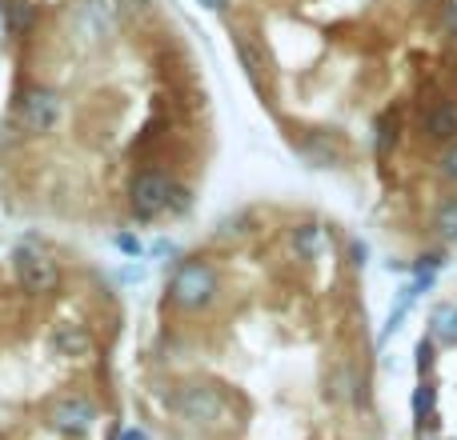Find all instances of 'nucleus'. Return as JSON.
I'll return each mask as SVG.
<instances>
[{
  "label": "nucleus",
  "instance_id": "21",
  "mask_svg": "<svg viewBox=\"0 0 457 440\" xmlns=\"http://www.w3.org/2000/svg\"><path fill=\"white\" fill-rule=\"evenodd\" d=\"M112 244H117L125 257H141V240H137L133 232H117V236H112Z\"/></svg>",
  "mask_w": 457,
  "mask_h": 440
},
{
  "label": "nucleus",
  "instance_id": "17",
  "mask_svg": "<svg viewBox=\"0 0 457 440\" xmlns=\"http://www.w3.org/2000/svg\"><path fill=\"white\" fill-rule=\"evenodd\" d=\"M4 20L16 37H24V32H32V24H37V4H29V0H8Z\"/></svg>",
  "mask_w": 457,
  "mask_h": 440
},
{
  "label": "nucleus",
  "instance_id": "26",
  "mask_svg": "<svg viewBox=\"0 0 457 440\" xmlns=\"http://www.w3.org/2000/svg\"><path fill=\"white\" fill-rule=\"evenodd\" d=\"M120 4H125V12H141L145 0H120Z\"/></svg>",
  "mask_w": 457,
  "mask_h": 440
},
{
  "label": "nucleus",
  "instance_id": "9",
  "mask_svg": "<svg viewBox=\"0 0 457 440\" xmlns=\"http://www.w3.org/2000/svg\"><path fill=\"white\" fill-rule=\"evenodd\" d=\"M421 136L434 144H450L457 141V101H434L421 112Z\"/></svg>",
  "mask_w": 457,
  "mask_h": 440
},
{
  "label": "nucleus",
  "instance_id": "7",
  "mask_svg": "<svg viewBox=\"0 0 457 440\" xmlns=\"http://www.w3.org/2000/svg\"><path fill=\"white\" fill-rule=\"evenodd\" d=\"M237 56H241V69H245V77H249V85L257 88V93H269L273 64H269L265 45H261L253 32H241V37H237Z\"/></svg>",
  "mask_w": 457,
  "mask_h": 440
},
{
  "label": "nucleus",
  "instance_id": "1",
  "mask_svg": "<svg viewBox=\"0 0 457 440\" xmlns=\"http://www.w3.org/2000/svg\"><path fill=\"white\" fill-rule=\"evenodd\" d=\"M217 300V273L209 260H181L169 276V305L181 313H205Z\"/></svg>",
  "mask_w": 457,
  "mask_h": 440
},
{
  "label": "nucleus",
  "instance_id": "5",
  "mask_svg": "<svg viewBox=\"0 0 457 440\" xmlns=\"http://www.w3.org/2000/svg\"><path fill=\"white\" fill-rule=\"evenodd\" d=\"M169 409H173L181 420H189V425L209 428L225 417V396L209 385H181V388H173V396H169Z\"/></svg>",
  "mask_w": 457,
  "mask_h": 440
},
{
  "label": "nucleus",
  "instance_id": "23",
  "mask_svg": "<svg viewBox=\"0 0 457 440\" xmlns=\"http://www.w3.org/2000/svg\"><path fill=\"white\" fill-rule=\"evenodd\" d=\"M117 440H149V436H145L141 428H120V433H117Z\"/></svg>",
  "mask_w": 457,
  "mask_h": 440
},
{
  "label": "nucleus",
  "instance_id": "4",
  "mask_svg": "<svg viewBox=\"0 0 457 440\" xmlns=\"http://www.w3.org/2000/svg\"><path fill=\"white\" fill-rule=\"evenodd\" d=\"M12 273H16V281H21V289L29 292V297H48V292L61 284V268H56V260L48 257L45 249H37V244H21V249L12 252Z\"/></svg>",
  "mask_w": 457,
  "mask_h": 440
},
{
  "label": "nucleus",
  "instance_id": "2",
  "mask_svg": "<svg viewBox=\"0 0 457 440\" xmlns=\"http://www.w3.org/2000/svg\"><path fill=\"white\" fill-rule=\"evenodd\" d=\"M12 120L24 128L29 136H48L56 125L64 120V101L56 88H45V85H32L16 96L12 104Z\"/></svg>",
  "mask_w": 457,
  "mask_h": 440
},
{
  "label": "nucleus",
  "instance_id": "8",
  "mask_svg": "<svg viewBox=\"0 0 457 440\" xmlns=\"http://www.w3.org/2000/svg\"><path fill=\"white\" fill-rule=\"evenodd\" d=\"M297 152H301V157H305L313 168H337L341 157H345L341 141H337L333 133H325V128H309V133H301Z\"/></svg>",
  "mask_w": 457,
  "mask_h": 440
},
{
  "label": "nucleus",
  "instance_id": "19",
  "mask_svg": "<svg viewBox=\"0 0 457 440\" xmlns=\"http://www.w3.org/2000/svg\"><path fill=\"white\" fill-rule=\"evenodd\" d=\"M434 168H437V176H442L445 184H457V141L442 144V152H437Z\"/></svg>",
  "mask_w": 457,
  "mask_h": 440
},
{
  "label": "nucleus",
  "instance_id": "16",
  "mask_svg": "<svg viewBox=\"0 0 457 440\" xmlns=\"http://www.w3.org/2000/svg\"><path fill=\"white\" fill-rule=\"evenodd\" d=\"M434 409H437V385L421 377V385L413 388V420H418V428L434 425Z\"/></svg>",
  "mask_w": 457,
  "mask_h": 440
},
{
  "label": "nucleus",
  "instance_id": "22",
  "mask_svg": "<svg viewBox=\"0 0 457 440\" xmlns=\"http://www.w3.org/2000/svg\"><path fill=\"white\" fill-rule=\"evenodd\" d=\"M149 252H153V260H165V257H173V252H177V244L165 240V236H157V240L149 244Z\"/></svg>",
  "mask_w": 457,
  "mask_h": 440
},
{
  "label": "nucleus",
  "instance_id": "18",
  "mask_svg": "<svg viewBox=\"0 0 457 440\" xmlns=\"http://www.w3.org/2000/svg\"><path fill=\"white\" fill-rule=\"evenodd\" d=\"M434 232L442 236V240L457 244V197H445L442 205H437V213H434Z\"/></svg>",
  "mask_w": 457,
  "mask_h": 440
},
{
  "label": "nucleus",
  "instance_id": "14",
  "mask_svg": "<svg viewBox=\"0 0 457 440\" xmlns=\"http://www.w3.org/2000/svg\"><path fill=\"white\" fill-rule=\"evenodd\" d=\"M397 141H402V120H397V112H381L378 117V128H373V152H378L381 160L389 157V152L397 149Z\"/></svg>",
  "mask_w": 457,
  "mask_h": 440
},
{
  "label": "nucleus",
  "instance_id": "24",
  "mask_svg": "<svg viewBox=\"0 0 457 440\" xmlns=\"http://www.w3.org/2000/svg\"><path fill=\"white\" fill-rule=\"evenodd\" d=\"M201 4H205L209 12H225V8H228V0H201Z\"/></svg>",
  "mask_w": 457,
  "mask_h": 440
},
{
  "label": "nucleus",
  "instance_id": "15",
  "mask_svg": "<svg viewBox=\"0 0 457 440\" xmlns=\"http://www.w3.org/2000/svg\"><path fill=\"white\" fill-rule=\"evenodd\" d=\"M329 396L333 401H357L361 396V377H357L353 364H337V372L329 380Z\"/></svg>",
  "mask_w": 457,
  "mask_h": 440
},
{
  "label": "nucleus",
  "instance_id": "25",
  "mask_svg": "<svg viewBox=\"0 0 457 440\" xmlns=\"http://www.w3.org/2000/svg\"><path fill=\"white\" fill-rule=\"evenodd\" d=\"M120 281H125V284H133V281H141V268H125V273H120Z\"/></svg>",
  "mask_w": 457,
  "mask_h": 440
},
{
  "label": "nucleus",
  "instance_id": "10",
  "mask_svg": "<svg viewBox=\"0 0 457 440\" xmlns=\"http://www.w3.org/2000/svg\"><path fill=\"white\" fill-rule=\"evenodd\" d=\"M53 353L56 356H69V361H85V356H93V348H96V340H93V332L85 329V324H72V321H64V324H56L53 329Z\"/></svg>",
  "mask_w": 457,
  "mask_h": 440
},
{
  "label": "nucleus",
  "instance_id": "12",
  "mask_svg": "<svg viewBox=\"0 0 457 440\" xmlns=\"http://www.w3.org/2000/svg\"><path fill=\"white\" fill-rule=\"evenodd\" d=\"M289 244H293V257L309 265V260H317V257L325 252V228L317 224V220H305V224L293 228Z\"/></svg>",
  "mask_w": 457,
  "mask_h": 440
},
{
  "label": "nucleus",
  "instance_id": "6",
  "mask_svg": "<svg viewBox=\"0 0 457 440\" xmlns=\"http://www.w3.org/2000/svg\"><path fill=\"white\" fill-rule=\"evenodd\" d=\"M101 420V409L88 396H61V401L48 404V428L69 440H85Z\"/></svg>",
  "mask_w": 457,
  "mask_h": 440
},
{
  "label": "nucleus",
  "instance_id": "3",
  "mask_svg": "<svg viewBox=\"0 0 457 440\" xmlns=\"http://www.w3.org/2000/svg\"><path fill=\"white\" fill-rule=\"evenodd\" d=\"M173 197L177 184L169 173L161 168H141V173L129 181V208H133L137 220H161L173 213Z\"/></svg>",
  "mask_w": 457,
  "mask_h": 440
},
{
  "label": "nucleus",
  "instance_id": "11",
  "mask_svg": "<svg viewBox=\"0 0 457 440\" xmlns=\"http://www.w3.org/2000/svg\"><path fill=\"white\" fill-rule=\"evenodd\" d=\"M77 32L85 40H104L112 32V12L101 4V0H85L77 12Z\"/></svg>",
  "mask_w": 457,
  "mask_h": 440
},
{
  "label": "nucleus",
  "instance_id": "20",
  "mask_svg": "<svg viewBox=\"0 0 457 440\" xmlns=\"http://www.w3.org/2000/svg\"><path fill=\"white\" fill-rule=\"evenodd\" d=\"M434 361H437V340L434 337H421L418 340V372H421V377L434 369Z\"/></svg>",
  "mask_w": 457,
  "mask_h": 440
},
{
  "label": "nucleus",
  "instance_id": "13",
  "mask_svg": "<svg viewBox=\"0 0 457 440\" xmlns=\"http://www.w3.org/2000/svg\"><path fill=\"white\" fill-rule=\"evenodd\" d=\"M429 337H434L437 345H445V348L457 345V305L453 300L434 305V313H429Z\"/></svg>",
  "mask_w": 457,
  "mask_h": 440
}]
</instances>
